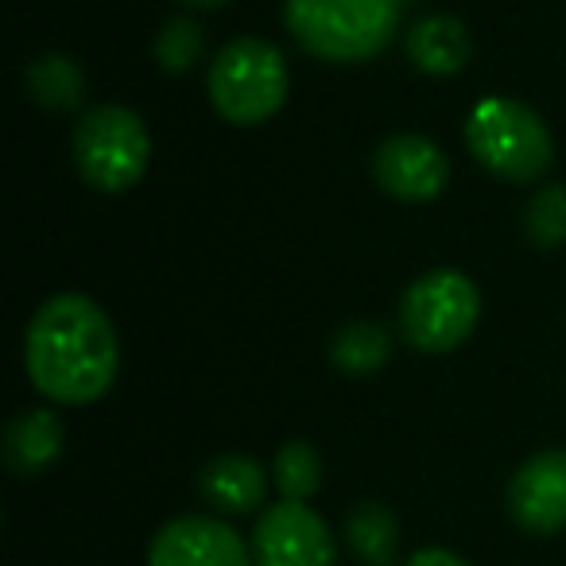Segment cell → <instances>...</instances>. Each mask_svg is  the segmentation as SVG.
Listing matches in <instances>:
<instances>
[{"mask_svg": "<svg viewBox=\"0 0 566 566\" xmlns=\"http://www.w3.org/2000/svg\"><path fill=\"white\" fill-rule=\"evenodd\" d=\"M256 566H338V539L307 501H275L252 527Z\"/></svg>", "mask_w": 566, "mask_h": 566, "instance_id": "cell-7", "label": "cell"}, {"mask_svg": "<svg viewBox=\"0 0 566 566\" xmlns=\"http://www.w3.org/2000/svg\"><path fill=\"white\" fill-rule=\"evenodd\" d=\"M24 86L35 105H43L51 113H66L78 109L82 97H86V74H82V66L71 55L51 51V55H40L28 66Z\"/></svg>", "mask_w": 566, "mask_h": 566, "instance_id": "cell-16", "label": "cell"}, {"mask_svg": "<svg viewBox=\"0 0 566 566\" xmlns=\"http://www.w3.org/2000/svg\"><path fill=\"white\" fill-rule=\"evenodd\" d=\"M63 454V419L51 408H28L4 431V462L17 478H40Z\"/></svg>", "mask_w": 566, "mask_h": 566, "instance_id": "cell-13", "label": "cell"}, {"mask_svg": "<svg viewBox=\"0 0 566 566\" xmlns=\"http://www.w3.org/2000/svg\"><path fill=\"white\" fill-rule=\"evenodd\" d=\"M272 481L280 489V501H311L323 485V458L311 442H283L272 458Z\"/></svg>", "mask_w": 566, "mask_h": 566, "instance_id": "cell-17", "label": "cell"}, {"mask_svg": "<svg viewBox=\"0 0 566 566\" xmlns=\"http://www.w3.org/2000/svg\"><path fill=\"white\" fill-rule=\"evenodd\" d=\"M509 516L527 535L566 527V450H539L509 481Z\"/></svg>", "mask_w": 566, "mask_h": 566, "instance_id": "cell-10", "label": "cell"}, {"mask_svg": "<svg viewBox=\"0 0 566 566\" xmlns=\"http://www.w3.org/2000/svg\"><path fill=\"white\" fill-rule=\"evenodd\" d=\"M403 566H470V563L447 547H423V551H416Z\"/></svg>", "mask_w": 566, "mask_h": 566, "instance_id": "cell-20", "label": "cell"}, {"mask_svg": "<svg viewBox=\"0 0 566 566\" xmlns=\"http://www.w3.org/2000/svg\"><path fill=\"white\" fill-rule=\"evenodd\" d=\"M198 489L210 509L226 512V516H249L264 504L268 473L249 454H221L198 473Z\"/></svg>", "mask_w": 566, "mask_h": 566, "instance_id": "cell-12", "label": "cell"}, {"mask_svg": "<svg viewBox=\"0 0 566 566\" xmlns=\"http://www.w3.org/2000/svg\"><path fill=\"white\" fill-rule=\"evenodd\" d=\"M408 0H283V24L307 55L357 66L388 51Z\"/></svg>", "mask_w": 566, "mask_h": 566, "instance_id": "cell-2", "label": "cell"}, {"mask_svg": "<svg viewBox=\"0 0 566 566\" xmlns=\"http://www.w3.org/2000/svg\"><path fill=\"white\" fill-rule=\"evenodd\" d=\"M287 59L280 48L260 35L229 40L206 71V94L221 120L237 128H252L272 120L287 102Z\"/></svg>", "mask_w": 566, "mask_h": 566, "instance_id": "cell-3", "label": "cell"}, {"mask_svg": "<svg viewBox=\"0 0 566 566\" xmlns=\"http://www.w3.org/2000/svg\"><path fill=\"white\" fill-rule=\"evenodd\" d=\"M74 164L102 195H125L144 179L151 164V133L128 105H94L74 125Z\"/></svg>", "mask_w": 566, "mask_h": 566, "instance_id": "cell-5", "label": "cell"}, {"mask_svg": "<svg viewBox=\"0 0 566 566\" xmlns=\"http://www.w3.org/2000/svg\"><path fill=\"white\" fill-rule=\"evenodd\" d=\"M465 148L504 182H535L555 164L551 128L516 97H485L465 117Z\"/></svg>", "mask_w": 566, "mask_h": 566, "instance_id": "cell-4", "label": "cell"}, {"mask_svg": "<svg viewBox=\"0 0 566 566\" xmlns=\"http://www.w3.org/2000/svg\"><path fill=\"white\" fill-rule=\"evenodd\" d=\"M403 51H408L411 66L431 78H454L470 66L473 43L470 32L458 17L447 12H431V17H419L416 24L403 35Z\"/></svg>", "mask_w": 566, "mask_h": 566, "instance_id": "cell-11", "label": "cell"}, {"mask_svg": "<svg viewBox=\"0 0 566 566\" xmlns=\"http://www.w3.org/2000/svg\"><path fill=\"white\" fill-rule=\"evenodd\" d=\"M148 566H256V558L226 520L175 516L151 535Z\"/></svg>", "mask_w": 566, "mask_h": 566, "instance_id": "cell-8", "label": "cell"}, {"mask_svg": "<svg viewBox=\"0 0 566 566\" xmlns=\"http://www.w3.org/2000/svg\"><path fill=\"white\" fill-rule=\"evenodd\" d=\"M202 55H206V32H202V24H195V20H187V17L167 20V24L159 28L156 43H151V59H156V66H164L167 74H187Z\"/></svg>", "mask_w": 566, "mask_h": 566, "instance_id": "cell-19", "label": "cell"}, {"mask_svg": "<svg viewBox=\"0 0 566 566\" xmlns=\"http://www.w3.org/2000/svg\"><path fill=\"white\" fill-rule=\"evenodd\" d=\"M190 9H221V4H229V0H187Z\"/></svg>", "mask_w": 566, "mask_h": 566, "instance_id": "cell-21", "label": "cell"}, {"mask_svg": "<svg viewBox=\"0 0 566 566\" xmlns=\"http://www.w3.org/2000/svg\"><path fill=\"white\" fill-rule=\"evenodd\" d=\"M24 369L51 403L82 408L102 400L120 373L117 326L90 295H51L24 331Z\"/></svg>", "mask_w": 566, "mask_h": 566, "instance_id": "cell-1", "label": "cell"}, {"mask_svg": "<svg viewBox=\"0 0 566 566\" xmlns=\"http://www.w3.org/2000/svg\"><path fill=\"white\" fill-rule=\"evenodd\" d=\"M331 361L346 377H373L392 361V334L369 318L338 326L331 338Z\"/></svg>", "mask_w": 566, "mask_h": 566, "instance_id": "cell-15", "label": "cell"}, {"mask_svg": "<svg viewBox=\"0 0 566 566\" xmlns=\"http://www.w3.org/2000/svg\"><path fill=\"white\" fill-rule=\"evenodd\" d=\"M524 233L535 249H563L566 244V187L547 182L524 206Z\"/></svg>", "mask_w": 566, "mask_h": 566, "instance_id": "cell-18", "label": "cell"}, {"mask_svg": "<svg viewBox=\"0 0 566 566\" xmlns=\"http://www.w3.org/2000/svg\"><path fill=\"white\" fill-rule=\"evenodd\" d=\"M346 547L361 566H396L400 558V520L388 504L361 501L346 516Z\"/></svg>", "mask_w": 566, "mask_h": 566, "instance_id": "cell-14", "label": "cell"}, {"mask_svg": "<svg viewBox=\"0 0 566 566\" xmlns=\"http://www.w3.org/2000/svg\"><path fill=\"white\" fill-rule=\"evenodd\" d=\"M373 179L385 195L396 202H431L447 190L450 182V159L434 140L419 133L388 136L373 156Z\"/></svg>", "mask_w": 566, "mask_h": 566, "instance_id": "cell-9", "label": "cell"}, {"mask_svg": "<svg viewBox=\"0 0 566 566\" xmlns=\"http://www.w3.org/2000/svg\"><path fill=\"white\" fill-rule=\"evenodd\" d=\"M481 318L478 283L458 268H431L408 283L400 300V334L423 354H450Z\"/></svg>", "mask_w": 566, "mask_h": 566, "instance_id": "cell-6", "label": "cell"}]
</instances>
